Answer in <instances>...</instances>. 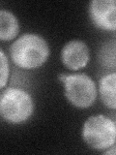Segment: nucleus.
I'll return each instance as SVG.
<instances>
[{"label":"nucleus","mask_w":116,"mask_h":155,"mask_svg":"<svg viewBox=\"0 0 116 155\" xmlns=\"http://www.w3.org/2000/svg\"><path fill=\"white\" fill-rule=\"evenodd\" d=\"M10 54L16 65L23 69L42 66L50 55V48L45 39L37 34H23L10 48Z\"/></svg>","instance_id":"f257e3e1"},{"label":"nucleus","mask_w":116,"mask_h":155,"mask_svg":"<svg viewBox=\"0 0 116 155\" xmlns=\"http://www.w3.org/2000/svg\"><path fill=\"white\" fill-rule=\"evenodd\" d=\"M34 103L27 92L10 87L0 97V114L9 122L19 123L28 119L33 114Z\"/></svg>","instance_id":"f03ea898"},{"label":"nucleus","mask_w":116,"mask_h":155,"mask_svg":"<svg viewBox=\"0 0 116 155\" xmlns=\"http://www.w3.org/2000/svg\"><path fill=\"white\" fill-rule=\"evenodd\" d=\"M82 138L92 148L108 149L116 142V124L105 115L90 116L82 128Z\"/></svg>","instance_id":"7ed1b4c3"},{"label":"nucleus","mask_w":116,"mask_h":155,"mask_svg":"<svg viewBox=\"0 0 116 155\" xmlns=\"http://www.w3.org/2000/svg\"><path fill=\"white\" fill-rule=\"evenodd\" d=\"M59 79L64 82L67 99L77 108H88L94 103L97 89L93 80L85 74L60 75Z\"/></svg>","instance_id":"20e7f679"},{"label":"nucleus","mask_w":116,"mask_h":155,"mask_svg":"<svg viewBox=\"0 0 116 155\" xmlns=\"http://www.w3.org/2000/svg\"><path fill=\"white\" fill-rule=\"evenodd\" d=\"M89 15L96 26L104 30H116V0H93Z\"/></svg>","instance_id":"39448f33"},{"label":"nucleus","mask_w":116,"mask_h":155,"mask_svg":"<svg viewBox=\"0 0 116 155\" xmlns=\"http://www.w3.org/2000/svg\"><path fill=\"white\" fill-rule=\"evenodd\" d=\"M61 60L67 68L79 70L89 61V50L86 44L79 40L68 42L61 51Z\"/></svg>","instance_id":"423d86ee"},{"label":"nucleus","mask_w":116,"mask_h":155,"mask_svg":"<svg viewBox=\"0 0 116 155\" xmlns=\"http://www.w3.org/2000/svg\"><path fill=\"white\" fill-rule=\"evenodd\" d=\"M100 94L108 108L116 110V73H110L100 80Z\"/></svg>","instance_id":"0eeeda50"},{"label":"nucleus","mask_w":116,"mask_h":155,"mask_svg":"<svg viewBox=\"0 0 116 155\" xmlns=\"http://www.w3.org/2000/svg\"><path fill=\"white\" fill-rule=\"evenodd\" d=\"M19 25L18 18L14 14L6 10L0 11V39L10 41L18 35Z\"/></svg>","instance_id":"6e6552de"},{"label":"nucleus","mask_w":116,"mask_h":155,"mask_svg":"<svg viewBox=\"0 0 116 155\" xmlns=\"http://www.w3.org/2000/svg\"><path fill=\"white\" fill-rule=\"evenodd\" d=\"M0 56H1V66H0V75H1V84L0 87L3 88V87L6 85V82L8 81V77H9V64H8V60L7 57L5 55V53L3 50L0 51Z\"/></svg>","instance_id":"1a4fd4ad"},{"label":"nucleus","mask_w":116,"mask_h":155,"mask_svg":"<svg viewBox=\"0 0 116 155\" xmlns=\"http://www.w3.org/2000/svg\"><path fill=\"white\" fill-rule=\"evenodd\" d=\"M105 154H116V147H113L111 149L106 150Z\"/></svg>","instance_id":"9d476101"}]
</instances>
